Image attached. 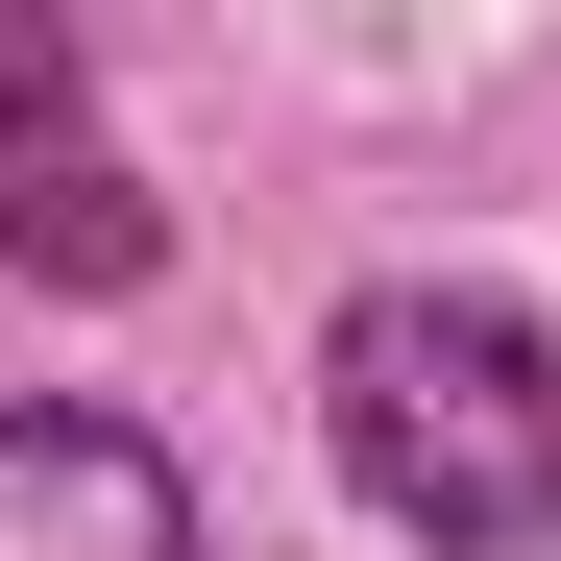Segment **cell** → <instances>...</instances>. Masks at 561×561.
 Here are the masks:
<instances>
[{
	"label": "cell",
	"mask_w": 561,
	"mask_h": 561,
	"mask_svg": "<svg viewBox=\"0 0 561 561\" xmlns=\"http://www.w3.org/2000/svg\"><path fill=\"white\" fill-rule=\"evenodd\" d=\"M318 439H342V489L391 513L415 561H537V537H561V342H537L513 294H439V268L342 294Z\"/></svg>",
	"instance_id": "obj_1"
},
{
	"label": "cell",
	"mask_w": 561,
	"mask_h": 561,
	"mask_svg": "<svg viewBox=\"0 0 561 561\" xmlns=\"http://www.w3.org/2000/svg\"><path fill=\"white\" fill-rule=\"evenodd\" d=\"M0 268H49V294H147L171 268V196L123 171V123H99L49 0H0Z\"/></svg>",
	"instance_id": "obj_2"
},
{
	"label": "cell",
	"mask_w": 561,
	"mask_h": 561,
	"mask_svg": "<svg viewBox=\"0 0 561 561\" xmlns=\"http://www.w3.org/2000/svg\"><path fill=\"white\" fill-rule=\"evenodd\" d=\"M0 561H196V489H171L147 415H0Z\"/></svg>",
	"instance_id": "obj_3"
}]
</instances>
